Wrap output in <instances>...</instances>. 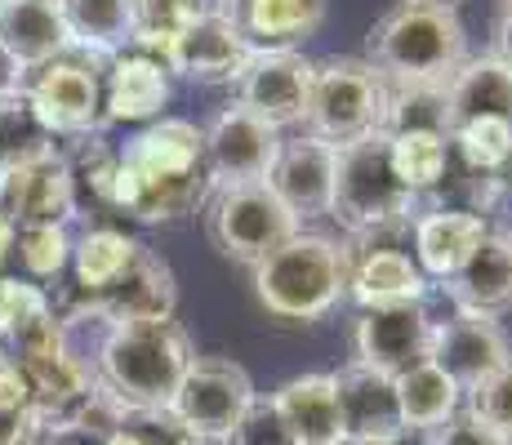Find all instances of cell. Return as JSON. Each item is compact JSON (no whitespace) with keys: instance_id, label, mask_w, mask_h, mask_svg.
<instances>
[{"instance_id":"f1b7e54d","label":"cell","mask_w":512,"mask_h":445,"mask_svg":"<svg viewBox=\"0 0 512 445\" xmlns=\"http://www.w3.org/2000/svg\"><path fill=\"white\" fill-rule=\"evenodd\" d=\"M459 401H464V392L437 361H423L397 379V405L406 428H423V432L441 428L450 414H459Z\"/></svg>"},{"instance_id":"e0dca14e","label":"cell","mask_w":512,"mask_h":445,"mask_svg":"<svg viewBox=\"0 0 512 445\" xmlns=\"http://www.w3.org/2000/svg\"><path fill=\"white\" fill-rule=\"evenodd\" d=\"M268 187L277 192V201L294 219H321L330 214V196H334V143L326 138H285L281 156L268 174Z\"/></svg>"},{"instance_id":"ee69618b","label":"cell","mask_w":512,"mask_h":445,"mask_svg":"<svg viewBox=\"0 0 512 445\" xmlns=\"http://www.w3.org/2000/svg\"><path fill=\"white\" fill-rule=\"evenodd\" d=\"M103 445H165V441H161V437H152V432H143V428H134V423H125V428L107 432Z\"/></svg>"},{"instance_id":"9a60e30c","label":"cell","mask_w":512,"mask_h":445,"mask_svg":"<svg viewBox=\"0 0 512 445\" xmlns=\"http://www.w3.org/2000/svg\"><path fill=\"white\" fill-rule=\"evenodd\" d=\"M0 210L14 227H67L76 214V187L63 152H45L0 178Z\"/></svg>"},{"instance_id":"83f0119b","label":"cell","mask_w":512,"mask_h":445,"mask_svg":"<svg viewBox=\"0 0 512 445\" xmlns=\"http://www.w3.org/2000/svg\"><path fill=\"white\" fill-rule=\"evenodd\" d=\"M139 245L143 241H134L121 227H90V232L72 245V267H76V290H81V299L85 303L98 299V294L134 263Z\"/></svg>"},{"instance_id":"8d00e7d4","label":"cell","mask_w":512,"mask_h":445,"mask_svg":"<svg viewBox=\"0 0 512 445\" xmlns=\"http://www.w3.org/2000/svg\"><path fill=\"white\" fill-rule=\"evenodd\" d=\"M468 414L512 441V361L468 392Z\"/></svg>"},{"instance_id":"7c38bea8","label":"cell","mask_w":512,"mask_h":445,"mask_svg":"<svg viewBox=\"0 0 512 445\" xmlns=\"http://www.w3.org/2000/svg\"><path fill=\"white\" fill-rule=\"evenodd\" d=\"M281 130L263 125L245 107H223L205 130V170L214 187H241V183H268L272 165L281 156Z\"/></svg>"},{"instance_id":"60d3db41","label":"cell","mask_w":512,"mask_h":445,"mask_svg":"<svg viewBox=\"0 0 512 445\" xmlns=\"http://www.w3.org/2000/svg\"><path fill=\"white\" fill-rule=\"evenodd\" d=\"M36 432H41V423H36V414H0V445H32Z\"/></svg>"},{"instance_id":"6da1fadb","label":"cell","mask_w":512,"mask_h":445,"mask_svg":"<svg viewBox=\"0 0 512 445\" xmlns=\"http://www.w3.org/2000/svg\"><path fill=\"white\" fill-rule=\"evenodd\" d=\"M210 192L205 130L192 121L161 116L116 152L112 214H130L139 223H170L192 214Z\"/></svg>"},{"instance_id":"cb8c5ba5","label":"cell","mask_w":512,"mask_h":445,"mask_svg":"<svg viewBox=\"0 0 512 445\" xmlns=\"http://www.w3.org/2000/svg\"><path fill=\"white\" fill-rule=\"evenodd\" d=\"M446 121L450 130L468 121H508L512 125V67L495 54L468 58L446 81Z\"/></svg>"},{"instance_id":"d590c367","label":"cell","mask_w":512,"mask_h":445,"mask_svg":"<svg viewBox=\"0 0 512 445\" xmlns=\"http://www.w3.org/2000/svg\"><path fill=\"white\" fill-rule=\"evenodd\" d=\"M54 303L41 285L18 281V276H0V339L14 343L36 316H45Z\"/></svg>"},{"instance_id":"ffe728a7","label":"cell","mask_w":512,"mask_h":445,"mask_svg":"<svg viewBox=\"0 0 512 445\" xmlns=\"http://www.w3.org/2000/svg\"><path fill=\"white\" fill-rule=\"evenodd\" d=\"M450 303L464 316H495L512 312V250L504 232H486V241L472 250V259L446 281Z\"/></svg>"},{"instance_id":"44dd1931","label":"cell","mask_w":512,"mask_h":445,"mask_svg":"<svg viewBox=\"0 0 512 445\" xmlns=\"http://www.w3.org/2000/svg\"><path fill=\"white\" fill-rule=\"evenodd\" d=\"M490 223L481 214L468 210H446V205H432L428 214L415 219V267L423 272V281H450L459 272L472 250L486 241Z\"/></svg>"},{"instance_id":"d6986e66","label":"cell","mask_w":512,"mask_h":445,"mask_svg":"<svg viewBox=\"0 0 512 445\" xmlns=\"http://www.w3.org/2000/svg\"><path fill=\"white\" fill-rule=\"evenodd\" d=\"M170 107V67L156 54H116L103 85V121L152 125Z\"/></svg>"},{"instance_id":"2e32d148","label":"cell","mask_w":512,"mask_h":445,"mask_svg":"<svg viewBox=\"0 0 512 445\" xmlns=\"http://www.w3.org/2000/svg\"><path fill=\"white\" fill-rule=\"evenodd\" d=\"M334 397H339L343 441H401L406 437V419H401V405H397V379L352 361L334 374Z\"/></svg>"},{"instance_id":"c3c4849f","label":"cell","mask_w":512,"mask_h":445,"mask_svg":"<svg viewBox=\"0 0 512 445\" xmlns=\"http://www.w3.org/2000/svg\"><path fill=\"white\" fill-rule=\"evenodd\" d=\"M339 445H397V441H339Z\"/></svg>"},{"instance_id":"f546056e","label":"cell","mask_w":512,"mask_h":445,"mask_svg":"<svg viewBox=\"0 0 512 445\" xmlns=\"http://www.w3.org/2000/svg\"><path fill=\"white\" fill-rule=\"evenodd\" d=\"M388 134V130H383ZM388 156H392V170L397 178L410 187V192H432L441 183L450 165V134H437V130H401V134H388Z\"/></svg>"},{"instance_id":"4316f807","label":"cell","mask_w":512,"mask_h":445,"mask_svg":"<svg viewBox=\"0 0 512 445\" xmlns=\"http://www.w3.org/2000/svg\"><path fill=\"white\" fill-rule=\"evenodd\" d=\"M72 49L112 63L134 45V0H58Z\"/></svg>"},{"instance_id":"f6af8a7d","label":"cell","mask_w":512,"mask_h":445,"mask_svg":"<svg viewBox=\"0 0 512 445\" xmlns=\"http://www.w3.org/2000/svg\"><path fill=\"white\" fill-rule=\"evenodd\" d=\"M45 445H103V432H90V428H58V432H49Z\"/></svg>"},{"instance_id":"3957f363","label":"cell","mask_w":512,"mask_h":445,"mask_svg":"<svg viewBox=\"0 0 512 445\" xmlns=\"http://www.w3.org/2000/svg\"><path fill=\"white\" fill-rule=\"evenodd\" d=\"M366 63L388 85H446L468 63V32L450 9L397 5L370 27Z\"/></svg>"},{"instance_id":"5b68a950","label":"cell","mask_w":512,"mask_h":445,"mask_svg":"<svg viewBox=\"0 0 512 445\" xmlns=\"http://www.w3.org/2000/svg\"><path fill=\"white\" fill-rule=\"evenodd\" d=\"M415 192L397 178L388 156V134L374 130L334 147V196L330 219H339L352 236H374L410 219Z\"/></svg>"},{"instance_id":"7bdbcfd3","label":"cell","mask_w":512,"mask_h":445,"mask_svg":"<svg viewBox=\"0 0 512 445\" xmlns=\"http://www.w3.org/2000/svg\"><path fill=\"white\" fill-rule=\"evenodd\" d=\"M490 54L504 58L512 67V0L504 5V14H499V23H495V49H490Z\"/></svg>"},{"instance_id":"d6a6232c","label":"cell","mask_w":512,"mask_h":445,"mask_svg":"<svg viewBox=\"0 0 512 445\" xmlns=\"http://www.w3.org/2000/svg\"><path fill=\"white\" fill-rule=\"evenodd\" d=\"M383 130L401 134V130H437L450 134L446 121V85H388V116Z\"/></svg>"},{"instance_id":"4fadbf2b","label":"cell","mask_w":512,"mask_h":445,"mask_svg":"<svg viewBox=\"0 0 512 445\" xmlns=\"http://www.w3.org/2000/svg\"><path fill=\"white\" fill-rule=\"evenodd\" d=\"M23 94L49 134L85 138L103 125V85H98L94 67L81 58H58V63L41 67L36 81L23 85Z\"/></svg>"},{"instance_id":"7402d4cb","label":"cell","mask_w":512,"mask_h":445,"mask_svg":"<svg viewBox=\"0 0 512 445\" xmlns=\"http://www.w3.org/2000/svg\"><path fill=\"white\" fill-rule=\"evenodd\" d=\"M0 45L18 58L23 72H41L67 58L72 36L63 23V5L58 0H9L0 9Z\"/></svg>"},{"instance_id":"ac0fdd59","label":"cell","mask_w":512,"mask_h":445,"mask_svg":"<svg viewBox=\"0 0 512 445\" xmlns=\"http://www.w3.org/2000/svg\"><path fill=\"white\" fill-rule=\"evenodd\" d=\"M432 361L459 383V392H472L495 370H504V365L512 361V348H508V334L499 330V321L455 312L450 321H437V334H432Z\"/></svg>"},{"instance_id":"8992f818","label":"cell","mask_w":512,"mask_h":445,"mask_svg":"<svg viewBox=\"0 0 512 445\" xmlns=\"http://www.w3.org/2000/svg\"><path fill=\"white\" fill-rule=\"evenodd\" d=\"M388 116V81L366 58H321L312 63V98L303 130L343 147L361 134L383 130Z\"/></svg>"},{"instance_id":"f907efd6","label":"cell","mask_w":512,"mask_h":445,"mask_svg":"<svg viewBox=\"0 0 512 445\" xmlns=\"http://www.w3.org/2000/svg\"><path fill=\"white\" fill-rule=\"evenodd\" d=\"M504 236H508V250H512V232H504Z\"/></svg>"},{"instance_id":"7dc6e473","label":"cell","mask_w":512,"mask_h":445,"mask_svg":"<svg viewBox=\"0 0 512 445\" xmlns=\"http://www.w3.org/2000/svg\"><path fill=\"white\" fill-rule=\"evenodd\" d=\"M401 5H419V9H450V14H459V5H464V0H401Z\"/></svg>"},{"instance_id":"1f68e13d","label":"cell","mask_w":512,"mask_h":445,"mask_svg":"<svg viewBox=\"0 0 512 445\" xmlns=\"http://www.w3.org/2000/svg\"><path fill=\"white\" fill-rule=\"evenodd\" d=\"M201 14L205 0H134V45L161 58Z\"/></svg>"},{"instance_id":"816d5d0a","label":"cell","mask_w":512,"mask_h":445,"mask_svg":"<svg viewBox=\"0 0 512 445\" xmlns=\"http://www.w3.org/2000/svg\"><path fill=\"white\" fill-rule=\"evenodd\" d=\"M5 5H9V0H0V9H5Z\"/></svg>"},{"instance_id":"4dcf8cb0","label":"cell","mask_w":512,"mask_h":445,"mask_svg":"<svg viewBox=\"0 0 512 445\" xmlns=\"http://www.w3.org/2000/svg\"><path fill=\"white\" fill-rule=\"evenodd\" d=\"M54 152V134L41 125L36 107L27 103V94H5L0 98V178L14 174L18 165L36 161V156Z\"/></svg>"},{"instance_id":"b9f144b4","label":"cell","mask_w":512,"mask_h":445,"mask_svg":"<svg viewBox=\"0 0 512 445\" xmlns=\"http://www.w3.org/2000/svg\"><path fill=\"white\" fill-rule=\"evenodd\" d=\"M23 85H27V72L18 67V58L9 54L5 45H0V98H5V94H18Z\"/></svg>"},{"instance_id":"681fc988","label":"cell","mask_w":512,"mask_h":445,"mask_svg":"<svg viewBox=\"0 0 512 445\" xmlns=\"http://www.w3.org/2000/svg\"><path fill=\"white\" fill-rule=\"evenodd\" d=\"M232 5V0H214V9H228Z\"/></svg>"},{"instance_id":"836d02e7","label":"cell","mask_w":512,"mask_h":445,"mask_svg":"<svg viewBox=\"0 0 512 445\" xmlns=\"http://www.w3.org/2000/svg\"><path fill=\"white\" fill-rule=\"evenodd\" d=\"M450 152L472 174H495L512 156V125L508 121H468L450 130Z\"/></svg>"},{"instance_id":"bcb514c9","label":"cell","mask_w":512,"mask_h":445,"mask_svg":"<svg viewBox=\"0 0 512 445\" xmlns=\"http://www.w3.org/2000/svg\"><path fill=\"white\" fill-rule=\"evenodd\" d=\"M14 236H18V227L9 223V214L0 210V267H5V259L14 254Z\"/></svg>"},{"instance_id":"8fae6325","label":"cell","mask_w":512,"mask_h":445,"mask_svg":"<svg viewBox=\"0 0 512 445\" xmlns=\"http://www.w3.org/2000/svg\"><path fill=\"white\" fill-rule=\"evenodd\" d=\"M312 98V63L299 49H268L245 63L236 76V107L259 116L272 130H290L303 125Z\"/></svg>"},{"instance_id":"5bb4252c","label":"cell","mask_w":512,"mask_h":445,"mask_svg":"<svg viewBox=\"0 0 512 445\" xmlns=\"http://www.w3.org/2000/svg\"><path fill=\"white\" fill-rule=\"evenodd\" d=\"M250 58H254V49L241 36V27L232 23L228 9L205 5V14L196 18L170 49H165L161 63L170 67V72L187 76V81L214 85V81H236Z\"/></svg>"},{"instance_id":"7a4b0ae2","label":"cell","mask_w":512,"mask_h":445,"mask_svg":"<svg viewBox=\"0 0 512 445\" xmlns=\"http://www.w3.org/2000/svg\"><path fill=\"white\" fill-rule=\"evenodd\" d=\"M192 361L196 348L179 321H134L107 325L94 374L130 414H161Z\"/></svg>"},{"instance_id":"ab89813d","label":"cell","mask_w":512,"mask_h":445,"mask_svg":"<svg viewBox=\"0 0 512 445\" xmlns=\"http://www.w3.org/2000/svg\"><path fill=\"white\" fill-rule=\"evenodd\" d=\"M32 410V388H27L23 365L9 352H0V414H27Z\"/></svg>"},{"instance_id":"ba28073f","label":"cell","mask_w":512,"mask_h":445,"mask_svg":"<svg viewBox=\"0 0 512 445\" xmlns=\"http://www.w3.org/2000/svg\"><path fill=\"white\" fill-rule=\"evenodd\" d=\"M254 379L228 356H196L187 365L183 383L170 397V419L179 423V432L187 437H205V441H228V432L241 423V414L250 410Z\"/></svg>"},{"instance_id":"74e56055","label":"cell","mask_w":512,"mask_h":445,"mask_svg":"<svg viewBox=\"0 0 512 445\" xmlns=\"http://www.w3.org/2000/svg\"><path fill=\"white\" fill-rule=\"evenodd\" d=\"M223 445H294V437H290V428L281 423L272 397H254L250 410L241 414V423L228 432V441Z\"/></svg>"},{"instance_id":"484cf974","label":"cell","mask_w":512,"mask_h":445,"mask_svg":"<svg viewBox=\"0 0 512 445\" xmlns=\"http://www.w3.org/2000/svg\"><path fill=\"white\" fill-rule=\"evenodd\" d=\"M348 294L361 308H392V303H419L428 281L406 250H366L348 267Z\"/></svg>"},{"instance_id":"30bf717a","label":"cell","mask_w":512,"mask_h":445,"mask_svg":"<svg viewBox=\"0 0 512 445\" xmlns=\"http://www.w3.org/2000/svg\"><path fill=\"white\" fill-rule=\"evenodd\" d=\"M174 303H179V285H174L170 263L156 250L139 245L134 263L107 285L98 299L81 303L72 316H67V330L76 321H103V325H134V321H174Z\"/></svg>"},{"instance_id":"52a82bcc","label":"cell","mask_w":512,"mask_h":445,"mask_svg":"<svg viewBox=\"0 0 512 445\" xmlns=\"http://www.w3.org/2000/svg\"><path fill=\"white\" fill-rule=\"evenodd\" d=\"M299 232V219L277 201L268 183H241V187H214L210 201V236L219 254L232 263H263L277 245Z\"/></svg>"},{"instance_id":"277c9868","label":"cell","mask_w":512,"mask_h":445,"mask_svg":"<svg viewBox=\"0 0 512 445\" xmlns=\"http://www.w3.org/2000/svg\"><path fill=\"white\" fill-rule=\"evenodd\" d=\"M348 267V245L321 232H294L263 263H254V294L281 321H317L348 294Z\"/></svg>"},{"instance_id":"e575fe53","label":"cell","mask_w":512,"mask_h":445,"mask_svg":"<svg viewBox=\"0 0 512 445\" xmlns=\"http://www.w3.org/2000/svg\"><path fill=\"white\" fill-rule=\"evenodd\" d=\"M14 245H18V259H23L32 281H58L63 267L72 263L67 227H18Z\"/></svg>"},{"instance_id":"f35d334b","label":"cell","mask_w":512,"mask_h":445,"mask_svg":"<svg viewBox=\"0 0 512 445\" xmlns=\"http://www.w3.org/2000/svg\"><path fill=\"white\" fill-rule=\"evenodd\" d=\"M423 445H512V441L499 437L495 428H486L481 419H472L468 410H459V414H450L441 428H432Z\"/></svg>"},{"instance_id":"603a6c76","label":"cell","mask_w":512,"mask_h":445,"mask_svg":"<svg viewBox=\"0 0 512 445\" xmlns=\"http://www.w3.org/2000/svg\"><path fill=\"white\" fill-rule=\"evenodd\" d=\"M232 23L250 41L254 54L299 49L326 18V0H232Z\"/></svg>"},{"instance_id":"d4e9b609","label":"cell","mask_w":512,"mask_h":445,"mask_svg":"<svg viewBox=\"0 0 512 445\" xmlns=\"http://www.w3.org/2000/svg\"><path fill=\"white\" fill-rule=\"evenodd\" d=\"M281 423L290 428L294 445H339L343 419L339 397H334V374H299L272 392Z\"/></svg>"},{"instance_id":"9c48e42d","label":"cell","mask_w":512,"mask_h":445,"mask_svg":"<svg viewBox=\"0 0 512 445\" xmlns=\"http://www.w3.org/2000/svg\"><path fill=\"white\" fill-rule=\"evenodd\" d=\"M432 334H437V321L423 299L392 303V308H361L357 325H352V352H357V365L401 379L406 370L432 361Z\"/></svg>"}]
</instances>
